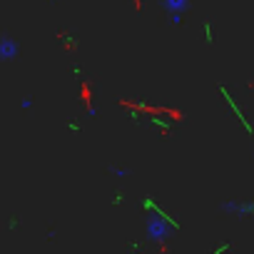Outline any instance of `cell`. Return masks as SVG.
<instances>
[{"label":"cell","instance_id":"obj_1","mask_svg":"<svg viewBox=\"0 0 254 254\" xmlns=\"http://www.w3.org/2000/svg\"><path fill=\"white\" fill-rule=\"evenodd\" d=\"M167 232H170V224H167L165 219L152 217V219L147 222V237H150V239H165Z\"/></svg>","mask_w":254,"mask_h":254},{"label":"cell","instance_id":"obj_2","mask_svg":"<svg viewBox=\"0 0 254 254\" xmlns=\"http://www.w3.org/2000/svg\"><path fill=\"white\" fill-rule=\"evenodd\" d=\"M18 43L13 38H0V60H13L18 55Z\"/></svg>","mask_w":254,"mask_h":254},{"label":"cell","instance_id":"obj_3","mask_svg":"<svg viewBox=\"0 0 254 254\" xmlns=\"http://www.w3.org/2000/svg\"><path fill=\"white\" fill-rule=\"evenodd\" d=\"M162 5H165V10L170 13V15H180V13H185V8H187V0H162Z\"/></svg>","mask_w":254,"mask_h":254}]
</instances>
